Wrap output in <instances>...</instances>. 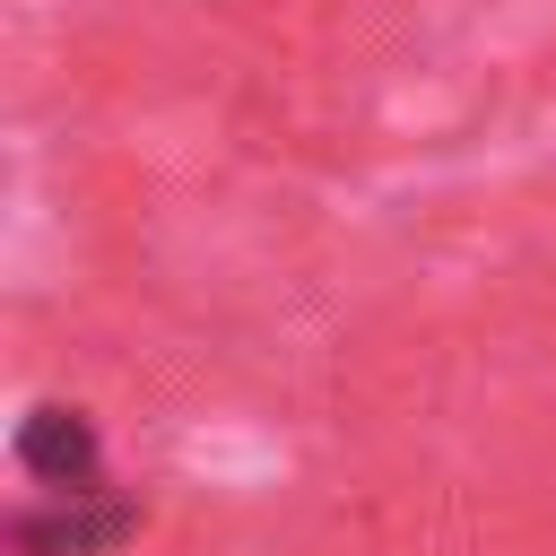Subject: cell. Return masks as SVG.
<instances>
[{
    "instance_id": "cell-2",
    "label": "cell",
    "mask_w": 556,
    "mask_h": 556,
    "mask_svg": "<svg viewBox=\"0 0 556 556\" xmlns=\"http://www.w3.org/2000/svg\"><path fill=\"white\" fill-rule=\"evenodd\" d=\"M130 539V504L61 495L52 513H17V556H113Z\"/></svg>"
},
{
    "instance_id": "cell-1",
    "label": "cell",
    "mask_w": 556,
    "mask_h": 556,
    "mask_svg": "<svg viewBox=\"0 0 556 556\" xmlns=\"http://www.w3.org/2000/svg\"><path fill=\"white\" fill-rule=\"evenodd\" d=\"M17 460H26V478H43L52 495H96V478H104V443H96V426H87L78 408H61V400L26 408V426H17Z\"/></svg>"
}]
</instances>
